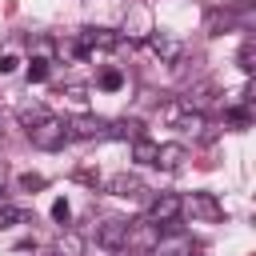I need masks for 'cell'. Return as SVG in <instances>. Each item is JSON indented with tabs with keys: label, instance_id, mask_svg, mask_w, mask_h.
I'll use <instances>...</instances> for the list:
<instances>
[{
	"label": "cell",
	"instance_id": "6da1fadb",
	"mask_svg": "<svg viewBox=\"0 0 256 256\" xmlns=\"http://www.w3.org/2000/svg\"><path fill=\"white\" fill-rule=\"evenodd\" d=\"M28 140L40 148V152H56V148H64L72 136H68V120H56V116H44L40 124H32L28 128Z\"/></svg>",
	"mask_w": 256,
	"mask_h": 256
},
{
	"label": "cell",
	"instance_id": "7a4b0ae2",
	"mask_svg": "<svg viewBox=\"0 0 256 256\" xmlns=\"http://www.w3.org/2000/svg\"><path fill=\"white\" fill-rule=\"evenodd\" d=\"M180 212H188L192 220H204V224L224 220V204H220L212 192H192V196H184V200H180Z\"/></svg>",
	"mask_w": 256,
	"mask_h": 256
},
{
	"label": "cell",
	"instance_id": "3957f363",
	"mask_svg": "<svg viewBox=\"0 0 256 256\" xmlns=\"http://www.w3.org/2000/svg\"><path fill=\"white\" fill-rule=\"evenodd\" d=\"M124 40H120V32H112V28H84L80 36H76V56H92L96 48H120Z\"/></svg>",
	"mask_w": 256,
	"mask_h": 256
},
{
	"label": "cell",
	"instance_id": "277c9868",
	"mask_svg": "<svg viewBox=\"0 0 256 256\" xmlns=\"http://www.w3.org/2000/svg\"><path fill=\"white\" fill-rule=\"evenodd\" d=\"M96 244H100L104 252H124V248H128V220L108 216L104 224H96Z\"/></svg>",
	"mask_w": 256,
	"mask_h": 256
},
{
	"label": "cell",
	"instance_id": "5b68a950",
	"mask_svg": "<svg viewBox=\"0 0 256 256\" xmlns=\"http://www.w3.org/2000/svg\"><path fill=\"white\" fill-rule=\"evenodd\" d=\"M192 248H196V244H192L188 232H160L148 252H152V256H192Z\"/></svg>",
	"mask_w": 256,
	"mask_h": 256
},
{
	"label": "cell",
	"instance_id": "8992f818",
	"mask_svg": "<svg viewBox=\"0 0 256 256\" xmlns=\"http://www.w3.org/2000/svg\"><path fill=\"white\" fill-rule=\"evenodd\" d=\"M176 216H180V196L176 192H160L152 204H148V224H176Z\"/></svg>",
	"mask_w": 256,
	"mask_h": 256
},
{
	"label": "cell",
	"instance_id": "52a82bcc",
	"mask_svg": "<svg viewBox=\"0 0 256 256\" xmlns=\"http://www.w3.org/2000/svg\"><path fill=\"white\" fill-rule=\"evenodd\" d=\"M68 136H76V140H104V136H108V120L84 112V116L68 120Z\"/></svg>",
	"mask_w": 256,
	"mask_h": 256
},
{
	"label": "cell",
	"instance_id": "ba28073f",
	"mask_svg": "<svg viewBox=\"0 0 256 256\" xmlns=\"http://www.w3.org/2000/svg\"><path fill=\"white\" fill-rule=\"evenodd\" d=\"M212 100V84L208 80H200L196 88H188L184 96H180V104H184V112H204V104Z\"/></svg>",
	"mask_w": 256,
	"mask_h": 256
},
{
	"label": "cell",
	"instance_id": "9c48e42d",
	"mask_svg": "<svg viewBox=\"0 0 256 256\" xmlns=\"http://www.w3.org/2000/svg\"><path fill=\"white\" fill-rule=\"evenodd\" d=\"M184 156H188L184 144H156V168H168L172 172V168L184 164Z\"/></svg>",
	"mask_w": 256,
	"mask_h": 256
},
{
	"label": "cell",
	"instance_id": "30bf717a",
	"mask_svg": "<svg viewBox=\"0 0 256 256\" xmlns=\"http://www.w3.org/2000/svg\"><path fill=\"white\" fill-rule=\"evenodd\" d=\"M108 192H112V196H140V192H144V184H140V176L120 172V176H112V180H108Z\"/></svg>",
	"mask_w": 256,
	"mask_h": 256
},
{
	"label": "cell",
	"instance_id": "8fae6325",
	"mask_svg": "<svg viewBox=\"0 0 256 256\" xmlns=\"http://www.w3.org/2000/svg\"><path fill=\"white\" fill-rule=\"evenodd\" d=\"M144 132H140V124L136 120H116V124H108V136L104 140H140Z\"/></svg>",
	"mask_w": 256,
	"mask_h": 256
},
{
	"label": "cell",
	"instance_id": "7c38bea8",
	"mask_svg": "<svg viewBox=\"0 0 256 256\" xmlns=\"http://www.w3.org/2000/svg\"><path fill=\"white\" fill-rule=\"evenodd\" d=\"M56 256H84V236H80V232H60Z\"/></svg>",
	"mask_w": 256,
	"mask_h": 256
},
{
	"label": "cell",
	"instance_id": "4fadbf2b",
	"mask_svg": "<svg viewBox=\"0 0 256 256\" xmlns=\"http://www.w3.org/2000/svg\"><path fill=\"white\" fill-rule=\"evenodd\" d=\"M176 128L188 132V136H208V132H204V128H208V124H204V112H184V116L176 120Z\"/></svg>",
	"mask_w": 256,
	"mask_h": 256
},
{
	"label": "cell",
	"instance_id": "5bb4252c",
	"mask_svg": "<svg viewBox=\"0 0 256 256\" xmlns=\"http://www.w3.org/2000/svg\"><path fill=\"white\" fill-rule=\"evenodd\" d=\"M132 160H136V164H156V144H152L148 136L132 140Z\"/></svg>",
	"mask_w": 256,
	"mask_h": 256
},
{
	"label": "cell",
	"instance_id": "9a60e30c",
	"mask_svg": "<svg viewBox=\"0 0 256 256\" xmlns=\"http://www.w3.org/2000/svg\"><path fill=\"white\" fill-rule=\"evenodd\" d=\"M152 48H156V52H160V60H168V64H172V60H180V44H176V40H168V36H152Z\"/></svg>",
	"mask_w": 256,
	"mask_h": 256
},
{
	"label": "cell",
	"instance_id": "2e32d148",
	"mask_svg": "<svg viewBox=\"0 0 256 256\" xmlns=\"http://www.w3.org/2000/svg\"><path fill=\"white\" fill-rule=\"evenodd\" d=\"M252 60H256V40H252V36H244V44H240V56H236V64H240L244 72H252V68H256Z\"/></svg>",
	"mask_w": 256,
	"mask_h": 256
},
{
	"label": "cell",
	"instance_id": "e0dca14e",
	"mask_svg": "<svg viewBox=\"0 0 256 256\" xmlns=\"http://www.w3.org/2000/svg\"><path fill=\"white\" fill-rule=\"evenodd\" d=\"M96 84H100L104 92H116V88H124V72H120V68H104Z\"/></svg>",
	"mask_w": 256,
	"mask_h": 256
},
{
	"label": "cell",
	"instance_id": "ac0fdd59",
	"mask_svg": "<svg viewBox=\"0 0 256 256\" xmlns=\"http://www.w3.org/2000/svg\"><path fill=\"white\" fill-rule=\"evenodd\" d=\"M44 116H48V108H44V104H24V108H20V124H24V128L40 124Z\"/></svg>",
	"mask_w": 256,
	"mask_h": 256
},
{
	"label": "cell",
	"instance_id": "d6986e66",
	"mask_svg": "<svg viewBox=\"0 0 256 256\" xmlns=\"http://www.w3.org/2000/svg\"><path fill=\"white\" fill-rule=\"evenodd\" d=\"M224 120H228V124H236V128H248V124H252V112H248V108H228V112H224Z\"/></svg>",
	"mask_w": 256,
	"mask_h": 256
},
{
	"label": "cell",
	"instance_id": "ffe728a7",
	"mask_svg": "<svg viewBox=\"0 0 256 256\" xmlns=\"http://www.w3.org/2000/svg\"><path fill=\"white\" fill-rule=\"evenodd\" d=\"M0 224H28V212H20V208H0Z\"/></svg>",
	"mask_w": 256,
	"mask_h": 256
},
{
	"label": "cell",
	"instance_id": "44dd1931",
	"mask_svg": "<svg viewBox=\"0 0 256 256\" xmlns=\"http://www.w3.org/2000/svg\"><path fill=\"white\" fill-rule=\"evenodd\" d=\"M28 80H32V84L48 80V60H32V64H28Z\"/></svg>",
	"mask_w": 256,
	"mask_h": 256
},
{
	"label": "cell",
	"instance_id": "7402d4cb",
	"mask_svg": "<svg viewBox=\"0 0 256 256\" xmlns=\"http://www.w3.org/2000/svg\"><path fill=\"white\" fill-rule=\"evenodd\" d=\"M20 188H24V192H40V188H44V176H40V172H24V176H20Z\"/></svg>",
	"mask_w": 256,
	"mask_h": 256
},
{
	"label": "cell",
	"instance_id": "603a6c76",
	"mask_svg": "<svg viewBox=\"0 0 256 256\" xmlns=\"http://www.w3.org/2000/svg\"><path fill=\"white\" fill-rule=\"evenodd\" d=\"M68 216H72L68 200H56V204H52V220H56V224H68Z\"/></svg>",
	"mask_w": 256,
	"mask_h": 256
},
{
	"label": "cell",
	"instance_id": "cb8c5ba5",
	"mask_svg": "<svg viewBox=\"0 0 256 256\" xmlns=\"http://www.w3.org/2000/svg\"><path fill=\"white\" fill-rule=\"evenodd\" d=\"M16 64H20L16 56H0V76H8V72H16Z\"/></svg>",
	"mask_w": 256,
	"mask_h": 256
},
{
	"label": "cell",
	"instance_id": "d4e9b609",
	"mask_svg": "<svg viewBox=\"0 0 256 256\" xmlns=\"http://www.w3.org/2000/svg\"><path fill=\"white\" fill-rule=\"evenodd\" d=\"M4 204H8V200H4V192H0V208H4Z\"/></svg>",
	"mask_w": 256,
	"mask_h": 256
}]
</instances>
